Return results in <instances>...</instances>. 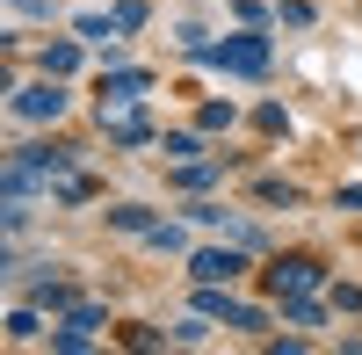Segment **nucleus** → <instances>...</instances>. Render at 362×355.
<instances>
[{
	"label": "nucleus",
	"mask_w": 362,
	"mask_h": 355,
	"mask_svg": "<svg viewBox=\"0 0 362 355\" xmlns=\"http://www.w3.org/2000/svg\"><path fill=\"white\" fill-rule=\"evenodd\" d=\"M232 124V102H203V131H225Z\"/></svg>",
	"instance_id": "nucleus-11"
},
{
	"label": "nucleus",
	"mask_w": 362,
	"mask_h": 355,
	"mask_svg": "<svg viewBox=\"0 0 362 355\" xmlns=\"http://www.w3.org/2000/svg\"><path fill=\"white\" fill-rule=\"evenodd\" d=\"M196 58H210L218 73H268V44H261V37H225V44H203Z\"/></svg>",
	"instance_id": "nucleus-1"
},
{
	"label": "nucleus",
	"mask_w": 362,
	"mask_h": 355,
	"mask_svg": "<svg viewBox=\"0 0 362 355\" xmlns=\"http://www.w3.org/2000/svg\"><path fill=\"white\" fill-rule=\"evenodd\" d=\"M239 269H247V261H239L232 247H203V254L189 261V276H196V283H232Z\"/></svg>",
	"instance_id": "nucleus-4"
},
{
	"label": "nucleus",
	"mask_w": 362,
	"mask_h": 355,
	"mask_svg": "<svg viewBox=\"0 0 362 355\" xmlns=\"http://www.w3.org/2000/svg\"><path fill=\"white\" fill-rule=\"evenodd\" d=\"M283 319H290V327H319V305H312V298H290Z\"/></svg>",
	"instance_id": "nucleus-9"
},
{
	"label": "nucleus",
	"mask_w": 362,
	"mask_h": 355,
	"mask_svg": "<svg viewBox=\"0 0 362 355\" xmlns=\"http://www.w3.org/2000/svg\"><path fill=\"white\" fill-rule=\"evenodd\" d=\"M37 305H44V312H73V290L44 276V283H37Z\"/></svg>",
	"instance_id": "nucleus-7"
},
{
	"label": "nucleus",
	"mask_w": 362,
	"mask_h": 355,
	"mask_svg": "<svg viewBox=\"0 0 362 355\" xmlns=\"http://www.w3.org/2000/svg\"><path fill=\"white\" fill-rule=\"evenodd\" d=\"M73 66H80V44H44V73L51 80H66Z\"/></svg>",
	"instance_id": "nucleus-6"
},
{
	"label": "nucleus",
	"mask_w": 362,
	"mask_h": 355,
	"mask_svg": "<svg viewBox=\"0 0 362 355\" xmlns=\"http://www.w3.org/2000/svg\"><path fill=\"white\" fill-rule=\"evenodd\" d=\"M268 290H276V298H312L319 290V261H305V254L276 261V269H268Z\"/></svg>",
	"instance_id": "nucleus-2"
},
{
	"label": "nucleus",
	"mask_w": 362,
	"mask_h": 355,
	"mask_svg": "<svg viewBox=\"0 0 362 355\" xmlns=\"http://www.w3.org/2000/svg\"><path fill=\"white\" fill-rule=\"evenodd\" d=\"M58 109H66V87H58L51 73H44V87H22L15 95V116H29V124H51Z\"/></svg>",
	"instance_id": "nucleus-3"
},
{
	"label": "nucleus",
	"mask_w": 362,
	"mask_h": 355,
	"mask_svg": "<svg viewBox=\"0 0 362 355\" xmlns=\"http://www.w3.org/2000/svg\"><path fill=\"white\" fill-rule=\"evenodd\" d=\"M109 225H116V232H153L160 218L145 211V203H116V211H109Z\"/></svg>",
	"instance_id": "nucleus-5"
},
{
	"label": "nucleus",
	"mask_w": 362,
	"mask_h": 355,
	"mask_svg": "<svg viewBox=\"0 0 362 355\" xmlns=\"http://www.w3.org/2000/svg\"><path fill=\"white\" fill-rule=\"evenodd\" d=\"M8 341H37V312H29V305L8 312Z\"/></svg>",
	"instance_id": "nucleus-10"
},
{
	"label": "nucleus",
	"mask_w": 362,
	"mask_h": 355,
	"mask_svg": "<svg viewBox=\"0 0 362 355\" xmlns=\"http://www.w3.org/2000/svg\"><path fill=\"white\" fill-rule=\"evenodd\" d=\"M80 37H95V44H109V37H116V15H80Z\"/></svg>",
	"instance_id": "nucleus-8"
}]
</instances>
